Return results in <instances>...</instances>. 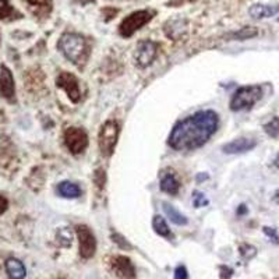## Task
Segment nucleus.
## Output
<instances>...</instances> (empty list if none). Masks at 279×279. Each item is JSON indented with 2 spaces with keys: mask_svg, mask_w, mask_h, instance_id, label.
<instances>
[{
  "mask_svg": "<svg viewBox=\"0 0 279 279\" xmlns=\"http://www.w3.org/2000/svg\"><path fill=\"white\" fill-rule=\"evenodd\" d=\"M112 239H113V242L118 243V244H120V247L122 248H131V246L129 244V243L124 240L123 237L120 235H113L112 236Z\"/></svg>",
  "mask_w": 279,
  "mask_h": 279,
  "instance_id": "bb28decb",
  "label": "nucleus"
},
{
  "mask_svg": "<svg viewBox=\"0 0 279 279\" xmlns=\"http://www.w3.org/2000/svg\"><path fill=\"white\" fill-rule=\"evenodd\" d=\"M57 193L64 199H78L81 196L80 187L77 186L75 183H73V181H68V180H64L62 183H59Z\"/></svg>",
  "mask_w": 279,
  "mask_h": 279,
  "instance_id": "2eb2a0df",
  "label": "nucleus"
},
{
  "mask_svg": "<svg viewBox=\"0 0 279 279\" xmlns=\"http://www.w3.org/2000/svg\"><path fill=\"white\" fill-rule=\"evenodd\" d=\"M152 17H154V12H149V10H137V12L131 13L119 25L120 35L124 38L133 37L144 25L148 24Z\"/></svg>",
  "mask_w": 279,
  "mask_h": 279,
  "instance_id": "20e7f679",
  "label": "nucleus"
},
{
  "mask_svg": "<svg viewBox=\"0 0 279 279\" xmlns=\"http://www.w3.org/2000/svg\"><path fill=\"white\" fill-rule=\"evenodd\" d=\"M158 44L149 39H143L137 44L136 53V64L138 67L145 68L148 67L151 63L155 60L156 55H158Z\"/></svg>",
  "mask_w": 279,
  "mask_h": 279,
  "instance_id": "6e6552de",
  "label": "nucleus"
},
{
  "mask_svg": "<svg viewBox=\"0 0 279 279\" xmlns=\"http://www.w3.org/2000/svg\"><path fill=\"white\" fill-rule=\"evenodd\" d=\"M57 48L62 52L64 57L70 62L75 64L77 67H81L88 60L89 56V46L87 44V39L74 32H66L63 34Z\"/></svg>",
  "mask_w": 279,
  "mask_h": 279,
  "instance_id": "f03ea898",
  "label": "nucleus"
},
{
  "mask_svg": "<svg viewBox=\"0 0 279 279\" xmlns=\"http://www.w3.org/2000/svg\"><path fill=\"white\" fill-rule=\"evenodd\" d=\"M7 207H9V201H7V199L6 197H3V196H0V215L6 212Z\"/></svg>",
  "mask_w": 279,
  "mask_h": 279,
  "instance_id": "c85d7f7f",
  "label": "nucleus"
},
{
  "mask_svg": "<svg viewBox=\"0 0 279 279\" xmlns=\"http://www.w3.org/2000/svg\"><path fill=\"white\" fill-rule=\"evenodd\" d=\"M257 35V30L255 28H251V27H246V28H242L240 31L233 32L232 37L235 39H239V41H244V39H250Z\"/></svg>",
  "mask_w": 279,
  "mask_h": 279,
  "instance_id": "412c9836",
  "label": "nucleus"
},
{
  "mask_svg": "<svg viewBox=\"0 0 279 279\" xmlns=\"http://www.w3.org/2000/svg\"><path fill=\"white\" fill-rule=\"evenodd\" d=\"M264 131L272 138H279V118H272L267 124H264Z\"/></svg>",
  "mask_w": 279,
  "mask_h": 279,
  "instance_id": "aec40b11",
  "label": "nucleus"
},
{
  "mask_svg": "<svg viewBox=\"0 0 279 279\" xmlns=\"http://www.w3.org/2000/svg\"><path fill=\"white\" fill-rule=\"evenodd\" d=\"M262 97V88L260 85H246L240 87L230 100V109L233 112L247 111L261 100Z\"/></svg>",
  "mask_w": 279,
  "mask_h": 279,
  "instance_id": "7ed1b4c3",
  "label": "nucleus"
},
{
  "mask_svg": "<svg viewBox=\"0 0 279 279\" xmlns=\"http://www.w3.org/2000/svg\"><path fill=\"white\" fill-rule=\"evenodd\" d=\"M119 131H120V127L116 120H108L101 127L98 145H100L101 154L104 156H111L113 154L116 143H118Z\"/></svg>",
  "mask_w": 279,
  "mask_h": 279,
  "instance_id": "39448f33",
  "label": "nucleus"
},
{
  "mask_svg": "<svg viewBox=\"0 0 279 279\" xmlns=\"http://www.w3.org/2000/svg\"><path fill=\"white\" fill-rule=\"evenodd\" d=\"M219 118L214 111H200L180 120L174 126L167 144L174 151H194L201 148L218 130Z\"/></svg>",
  "mask_w": 279,
  "mask_h": 279,
  "instance_id": "f257e3e1",
  "label": "nucleus"
},
{
  "mask_svg": "<svg viewBox=\"0 0 279 279\" xmlns=\"http://www.w3.org/2000/svg\"><path fill=\"white\" fill-rule=\"evenodd\" d=\"M255 147H257V141L254 138L240 137V138H236L233 141L225 144L222 149L225 154H243V152L254 149Z\"/></svg>",
  "mask_w": 279,
  "mask_h": 279,
  "instance_id": "ddd939ff",
  "label": "nucleus"
},
{
  "mask_svg": "<svg viewBox=\"0 0 279 279\" xmlns=\"http://www.w3.org/2000/svg\"><path fill=\"white\" fill-rule=\"evenodd\" d=\"M152 228L162 237H172V232L169 229L165 218H162L161 215H155L154 217V219H152Z\"/></svg>",
  "mask_w": 279,
  "mask_h": 279,
  "instance_id": "6ab92c4d",
  "label": "nucleus"
},
{
  "mask_svg": "<svg viewBox=\"0 0 279 279\" xmlns=\"http://www.w3.org/2000/svg\"><path fill=\"white\" fill-rule=\"evenodd\" d=\"M167 27H165V32L169 38H177L181 35V32L186 28V21L184 20H172L167 21Z\"/></svg>",
  "mask_w": 279,
  "mask_h": 279,
  "instance_id": "a211bd4d",
  "label": "nucleus"
},
{
  "mask_svg": "<svg viewBox=\"0 0 279 279\" xmlns=\"http://www.w3.org/2000/svg\"><path fill=\"white\" fill-rule=\"evenodd\" d=\"M6 272L10 279H24L27 275V269L20 260L9 258L6 261Z\"/></svg>",
  "mask_w": 279,
  "mask_h": 279,
  "instance_id": "4468645a",
  "label": "nucleus"
},
{
  "mask_svg": "<svg viewBox=\"0 0 279 279\" xmlns=\"http://www.w3.org/2000/svg\"><path fill=\"white\" fill-rule=\"evenodd\" d=\"M56 85L57 88H62L64 92L67 94L68 100L73 104H78L81 101V89L80 82L77 77L67 71H62L56 78Z\"/></svg>",
  "mask_w": 279,
  "mask_h": 279,
  "instance_id": "1a4fd4ad",
  "label": "nucleus"
},
{
  "mask_svg": "<svg viewBox=\"0 0 279 279\" xmlns=\"http://www.w3.org/2000/svg\"><path fill=\"white\" fill-rule=\"evenodd\" d=\"M275 166H276L279 169V154H278V155H276V158H275Z\"/></svg>",
  "mask_w": 279,
  "mask_h": 279,
  "instance_id": "7c9ffc66",
  "label": "nucleus"
},
{
  "mask_svg": "<svg viewBox=\"0 0 279 279\" xmlns=\"http://www.w3.org/2000/svg\"><path fill=\"white\" fill-rule=\"evenodd\" d=\"M78 244H80V255L82 258H92L97 251V239L92 230L88 228L87 225H78L75 228Z\"/></svg>",
  "mask_w": 279,
  "mask_h": 279,
  "instance_id": "0eeeda50",
  "label": "nucleus"
},
{
  "mask_svg": "<svg viewBox=\"0 0 279 279\" xmlns=\"http://www.w3.org/2000/svg\"><path fill=\"white\" fill-rule=\"evenodd\" d=\"M208 200H207V197H205L204 194L201 192H194L193 193V204H194V207H197V208H200V207H204V205H208Z\"/></svg>",
  "mask_w": 279,
  "mask_h": 279,
  "instance_id": "5701e85b",
  "label": "nucleus"
},
{
  "mask_svg": "<svg viewBox=\"0 0 279 279\" xmlns=\"http://www.w3.org/2000/svg\"><path fill=\"white\" fill-rule=\"evenodd\" d=\"M94 180H95V183L98 184L100 189L105 186V170H102V169H98L95 174H94Z\"/></svg>",
  "mask_w": 279,
  "mask_h": 279,
  "instance_id": "b1692460",
  "label": "nucleus"
},
{
  "mask_svg": "<svg viewBox=\"0 0 279 279\" xmlns=\"http://www.w3.org/2000/svg\"><path fill=\"white\" fill-rule=\"evenodd\" d=\"M250 17L254 20L271 19L273 16L279 14V2L272 3H255L248 9Z\"/></svg>",
  "mask_w": 279,
  "mask_h": 279,
  "instance_id": "9b49d317",
  "label": "nucleus"
},
{
  "mask_svg": "<svg viewBox=\"0 0 279 279\" xmlns=\"http://www.w3.org/2000/svg\"><path fill=\"white\" fill-rule=\"evenodd\" d=\"M0 95L7 101L14 100L16 95V84L12 71L6 66L0 67Z\"/></svg>",
  "mask_w": 279,
  "mask_h": 279,
  "instance_id": "f8f14e48",
  "label": "nucleus"
},
{
  "mask_svg": "<svg viewBox=\"0 0 279 279\" xmlns=\"http://www.w3.org/2000/svg\"><path fill=\"white\" fill-rule=\"evenodd\" d=\"M112 269L120 279H134L136 276V268L130 258L126 255H116L112 260Z\"/></svg>",
  "mask_w": 279,
  "mask_h": 279,
  "instance_id": "9d476101",
  "label": "nucleus"
},
{
  "mask_svg": "<svg viewBox=\"0 0 279 279\" xmlns=\"http://www.w3.org/2000/svg\"><path fill=\"white\" fill-rule=\"evenodd\" d=\"M159 186H161L162 192L167 193L170 196H176L180 190L179 180L176 179V176L172 173H167L165 176H162L161 184Z\"/></svg>",
  "mask_w": 279,
  "mask_h": 279,
  "instance_id": "dca6fc26",
  "label": "nucleus"
},
{
  "mask_svg": "<svg viewBox=\"0 0 279 279\" xmlns=\"http://www.w3.org/2000/svg\"><path fill=\"white\" fill-rule=\"evenodd\" d=\"M64 144L73 155L82 154L88 147V134L80 127H68L64 131Z\"/></svg>",
  "mask_w": 279,
  "mask_h": 279,
  "instance_id": "423d86ee",
  "label": "nucleus"
},
{
  "mask_svg": "<svg viewBox=\"0 0 279 279\" xmlns=\"http://www.w3.org/2000/svg\"><path fill=\"white\" fill-rule=\"evenodd\" d=\"M59 240H60V243H62V240H66V246L64 247H67V246L71 244V233L66 228H63V229L59 230Z\"/></svg>",
  "mask_w": 279,
  "mask_h": 279,
  "instance_id": "393cba45",
  "label": "nucleus"
},
{
  "mask_svg": "<svg viewBox=\"0 0 279 279\" xmlns=\"http://www.w3.org/2000/svg\"><path fill=\"white\" fill-rule=\"evenodd\" d=\"M174 279H189V273L184 265H179L174 269Z\"/></svg>",
  "mask_w": 279,
  "mask_h": 279,
  "instance_id": "a878e982",
  "label": "nucleus"
},
{
  "mask_svg": "<svg viewBox=\"0 0 279 279\" xmlns=\"http://www.w3.org/2000/svg\"><path fill=\"white\" fill-rule=\"evenodd\" d=\"M14 7L9 0H0V20H6L14 14Z\"/></svg>",
  "mask_w": 279,
  "mask_h": 279,
  "instance_id": "4be33fe9",
  "label": "nucleus"
},
{
  "mask_svg": "<svg viewBox=\"0 0 279 279\" xmlns=\"http://www.w3.org/2000/svg\"><path fill=\"white\" fill-rule=\"evenodd\" d=\"M27 3H30L31 6H39V7H46L50 6L52 0H25Z\"/></svg>",
  "mask_w": 279,
  "mask_h": 279,
  "instance_id": "cd10ccee",
  "label": "nucleus"
},
{
  "mask_svg": "<svg viewBox=\"0 0 279 279\" xmlns=\"http://www.w3.org/2000/svg\"><path fill=\"white\" fill-rule=\"evenodd\" d=\"M163 211H165L167 218H169L172 222L176 223V225H179V226H181V225H187V222H189V219H187L181 212L177 211L173 205L167 204V203H163Z\"/></svg>",
  "mask_w": 279,
  "mask_h": 279,
  "instance_id": "f3484780",
  "label": "nucleus"
},
{
  "mask_svg": "<svg viewBox=\"0 0 279 279\" xmlns=\"http://www.w3.org/2000/svg\"><path fill=\"white\" fill-rule=\"evenodd\" d=\"M264 232H265L268 236H272L275 240H278V236L275 233V230H269V228H264Z\"/></svg>",
  "mask_w": 279,
  "mask_h": 279,
  "instance_id": "c756f323",
  "label": "nucleus"
}]
</instances>
